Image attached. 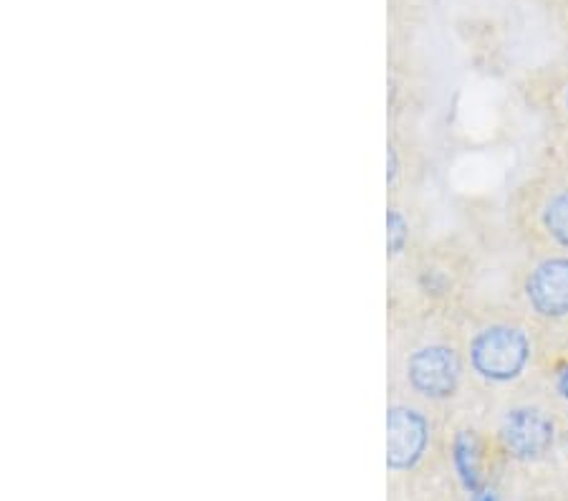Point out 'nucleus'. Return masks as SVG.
Listing matches in <instances>:
<instances>
[{
  "instance_id": "6",
  "label": "nucleus",
  "mask_w": 568,
  "mask_h": 501,
  "mask_svg": "<svg viewBox=\"0 0 568 501\" xmlns=\"http://www.w3.org/2000/svg\"><path fill=\"white\" fill-rule=\"evenodd\" d=\"M453 461L457 469V477L465 484V489L475 491L483 489V467H480V445L473 433H460L453 445Z\"/></svg>"
},
{
  "instance_id": "2",
  "label": "nucleus",
  "mask_w": 568,
  "mask_h": 501,
  "mask_svg": "<svg viewBox=\"0 0 568 501\" xmlns=\"http://www.w3.org/2000/svg\"><path fill=\"white\" fill-rule=\"evenodd\" d=\"M409 385L425 398H450L460 382V360L445 344L417 350L407 362Z\"/></svg>"
},
{
  "instance_id": "9",
  "label": "nucleus",
  "mask_w": 568,
  "mask_h": 501,
  "mask_svg": "<svg viewBox=\"0 0 568 501\" xmlns=\"http://www.w3.org/2000/svg\"><path fill=\"white\" fill-rule=\"evenodd\" d=\"M397 168H399V162H397V150L389 148V172H387L389 182H394V178H397V172H399Z\"/></svg>"
},
{
  "instance_id": "3",
  "label": "nucleus",
  "mask_w": 568,
  "mask_h": 501,
  "mask_svg": "<svg viewBox=\"0 0 568 501\" xmlns=\"http://www.w3.org/2000/svg\"><path fill=\"white\" fill-rule=\"evenodd\" d=\"M387 463L392 471L415 469L427 451L429 425L415 408L392 405L387 415Z\"/></svg>"
},
{
  "instance_id": "7",
  "label": "nucleus",
  "mask_w": 568,
  "mask_h": 501,
  "mask_svg": "<svg viewBox=\"0 0 568 501\" xmlns=\"http://www.w3.org/2000/svg\"><path fill=\"white\" fill-rule=\"evenodd\" d=\"M544 226L556 243L568 246V190H561V193L548 200Z\"/></svg>"
},
{
  "instance_id": "8",
  "label": "nucleus",
  "mask_w": 568,
  "mask_h": 501,
  "mask_svg": "<svg viewBox=\"0 0 568 501\" xmlns=\"http://www.w3.org/2000/svg\"><path fill=\"white\" fill-rule=\"evenodd\" d=\"M387 228H389V253L392 257H397V253L405 251L407 239H409L405 216H402L399 211H389Z\"/></svg>"
},
{
  "instance_id": "10",
  "label": "nucleus",
  "mask_w": 568,
  "mask_h": 501,
  "mask_svg": "<svg viewBox=\"0 0 568 501\" xmlns=\"http://www.w3.org/2000/svg\"><path fill=\"white\" fill-rule=\"evenodd\" d=\"M473 501H496V494H493V491H488V489H480V491H475Z\"/></svg>"
},
{
  "instance_id": "5",
  "label": "nucleus",
  "mask_w": 568,
  "mask_h": 501,
  "mask_svg": "<svg viewBox=\"0 0 568 501\" xmlns=\"http://www.w3.org/2000/svg\"><path fill=\"white\" fill-rule=\"evenodd\" d=\"M528 299L538 314H568V259H548L528 279Z\"/></svg>"
},
{
  "instance_id": "1",
  "label": "nucleus",
  "mask_w": 568,
  "mask_h": 501,
  "mask_svg": "<svg viewBox=\"0 0 568 501\" xmlns=\"http://www.w3.org/2000/svg\"><path fill=\"white\" fill-rule=\"evenodd\" d=\"M530 358L528 337L516 327H490L473 340L470 360L475 372L493 382H508L524 372Z\"/></svg>"
},
{
  "instance_id": "11",
  "label": "nucleus",
  "mask_w": 568,
  "mask_h": 501,
  "mask_svg": "<svg viewBox=\"0 0 568 501\" xmlns=\"http://www.w3.org/2000/svg\"><path fill=\"white\" fill-rule=\"evenodd\" d=\"M558 390H561V393L568 398V370L564 372L561 380H558Z\"/></svg>"
},
{
  "instance_id": "4",
  "label": "nucleus",
  "mask_w": 568,
  "mask_h": 501,
  "mask_svg": "<svg viewBox=\"0 0 568 501\" xmlns=\"http://www.w3.org/2000/svg\"><path fill=\"white\" fill-rule=\"evenodd\" d=\"M500 441L513 459L534 461L554 445V423L536 408L510 410L500 425Z\"/></svg>"
}]
</instances>
